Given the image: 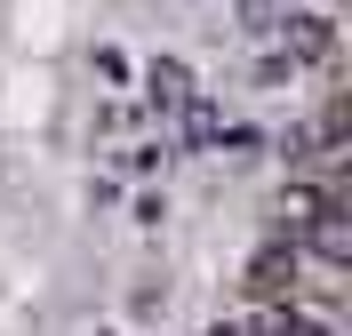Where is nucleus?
I'll return each instance as SVG.
<instances>
[{"mask_svg": "<svg viewBox=\"0 0 352 336\" xmlns=\"http://www.w3.org/2000/svg\"><path fill=\"white\" fill-rule=\"evenodd\" d=\"M272 41H280L288 65H336L344 32H336V8H320V0H288L280 24H272Z\"/></svg>", "mask_w": 352, "mask_h": 336, "instance_id": "1", "label": "nucleus"}, {"mask_svg": "<svg viewBox=\"0 0 352 336\" xmlns=\"http://www.w3.org/2000/svg\"><path fill=\"white\" fill-rule=\"evenodd\" d=\"M296 280H305V256H296V240H264L256 256H248V296H256V304H288V296H296Z\"/></svg>", "mask_w": 352, "mask_h": 336, "instance_id": "2", "label": "nucleus"}, {"mask_svg": "<svg viewBox=\"0 0 352 336\" xmlns=\"http://www.w3.org/2000/svg\"><path fill=\"white\" fill-rule=\"evenodd\" d=\"M144 96H153V104H160V112H184V104H192V96H200V89H192V72L176 65V56H160V65H153V72H144Z\"/></svg>", "mask_w": 352, "mask_h": 336, "instance_id": "3", "label": "nucleus"}]
</instances>
